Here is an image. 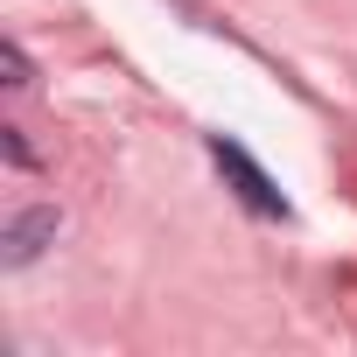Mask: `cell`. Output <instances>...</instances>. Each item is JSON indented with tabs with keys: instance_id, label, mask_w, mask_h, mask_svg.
<instances>
[{
	"instance_id": "2",
	"label": "cell",
	"mask_w": 357,
	"mask_h": 357,
	"mask_svg": "<svg viewBox=\"0 0 357 357\" xmlns=\"http://www.w3.org/2000/svg\"><path fill=\"white\" fill-rule=\"evenodd\" d=\"M43 238H56V211H29L8 225V266H29L43 252Z\"/></svg>"
},
{
	"instance_id": "3",
	"label": "cell",
	"mask_w": 357,
	"mask_h": 357,
	"mask_svg": "<svg viewBox=\"0 0 357 357\" xmlns=\"http://www.w3.org/2000/svg\"><path fill=\"white\" fill-rule=\"evenodd\" d=\"M0 70H8V84H29V56L8 43V50H0Z\"/></svg>"
},
{
	"instance_id": "1",
	"label": "cell",
	"mask_w": 357,
	"mask_h": 357,
	"mask_svg": "<svg viewBox=\"0 0 357 357\" xmlns=\"http://www.w3.org/2000/svg\"><path fill=\"white\" fill-rule=\"evenodd\" d=\"M211 154H218V168H225L231 183H238V197H245V204H252L259 218H287V197H280V190L266 183V168H259V161H252L245 147H231V140H211Z\"/></svg>"
}]
</instances>
